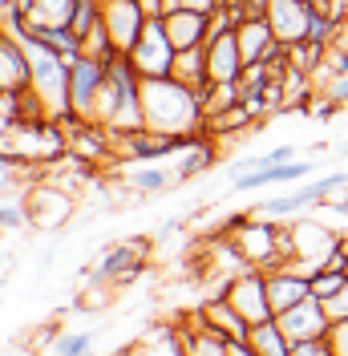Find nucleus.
Masks as SVG:
<instances>
[{"instance_id":"1","label":"nucleus","mask_w":348,"mask_h":356,"mask_svg":"<svg viewBox=\"0 0 348 356\" xmlns=\"http://www.w3.org/2000/svg\"><path fill=\"white\" fill-rule=\"evenodd\" d=\"M142 113L146 130L171 138H203L207 134V97L182 86L178 77H150L142 81Z\"/></svg>"},{"instance_id":"2","label":"nucleus","mask_w":348,"mask_h":356,"mask_svg":"<svg viewBox=\"0 0 348 356\" xmlns=\"http://www.w3.org/2000/svg\"><path fill=\"white\" fill-rule=\"evenodd\" d=\"M235 247H239V255L247 259V267H263V271H271V267L287 264V227H276V219H267V215H247V219H235Z\"/></svg>"},{"instance_id":"3","label":"nucleus","mask_w":348,"mask_h":356,"mask_svg":"<svg viewBox=\"0 0 348 356\" xmlns=\"http://www.w3.org/2000/svg\"><path fill=\"white\" fill-rule=\"evenodd\" d=\"M336 247H340V235L324 219H316V215H304V219H296L287 227V264H296L308 275L320 271Z\"/></svg>"},{"instance_id":"4","label":"nucleus","mask_w":348,"mask_h":356,"mask_svg":"<svg viewBox=\"0 0 348 356\" xmlns=\"http://www.w3.org/2000/svg\"><path fill=\"white\" fill-rule=\"evenodd\" d=\"M109 77V61L93 57L81 49V57L69 61V118L77 122H93V110H97V97L106 89Z\"/></svg>"},{"instance_id":"5","label":"nucleus","mask_w":348,"mask_h":356,"mask_svg":"<svg viewBox=\"0 0 348 356\" xmlns=\"http://www.w3.org/2000/svg\"><path fill=\"white\" fill-rule=\"evenodd\" d=\"M348 186V170H332L324 178H312L304 186H296V191H287V195H276V199H267L263 207H251L255 215H267V219H292V215H300V211H312V207H320L324 199H332L336 191H345Z\"/></svg>"},{"instance_id":"6","label":"nucleus","mask_w":348,"mask_h":356,"mask_svg":"<svg viewBox=\"0 0 348 356\" xmlns=\"http://www.w3.org/2000/svg\"><path fill=\"white\" fill-rule=\"evenodd\" d=\"M219 296H227L231 300V308L239 312L247 324H260V320H271L276 312H271V300H267V275H263V267H243L235 271Z\"/></svg>"},{"instance_id":"7","label":"nucleus","mask_w":348,"mask_h":356,"mask_svg":"<svg viewBox=\"0 0 348 356\" xmlns=\"http://www.w3.org/2000/svg\"><path fill=\"white\" fill-rule=\"evenodd\" d=\"M24 202H29V219L33 227H41V231H61L69 219H73V195H69L61 182H53V178H45V182H33L29 191H24Z\"/></svg>"},{"instance_id":"8","label":"nucleus","mask_w":348,"mask_h":356,"mask_svg":"<svg viewBox=\"0 0 348 356\" xmlns=\"http://www.w3.org/2000/svg\"><path fill=\"white\" fill-rule=\"evenodd\" d=\"M130 65L150 81V77H171L174 73V57H178V49L171 44V37H166V29H162V21H146V29H142V37H138V44H134L130 53Z\"/></svg>"},{"instance_id":"9","label":"nucleus","mask_w":348,"mask_h":356,"mask_svg":"<svg viewBox=\"0 0 348 356\" xmlns=\"http://www.w3.org/2000/svg\"><path fill=\"white\" fill-rule=\"evenodd\" d=\"M203 53H207V77H211V86H235L243 77V69H247L235 29H211Z\"/></svg>"},{"instance_id":"10","label":"nucleus","mask_w":348,"mask_h":356,"mask_svg":"<svg viewBox=\"0 0 348 356\" xmlns=\"http://www.w3.org/2000/svg\"><path fill=\"white\" fill-rule=\"evenodd\" d=\"M146 13H142V4L138 0H102V24H106L109 41L118 53H130L138 37H142V29H146Z\"/></svg>"},{"instance_id":"11","label":"nucleus","mask_w":348,"mask_h":356,"mask_svg":"<svg viewBox=\"0 0 348 356\" xmlns=\"http://www.w3.org/2000/svg\"><path fill=\"white\" fill-rule=\"evenodd\" d=\"M312 17H316V4H308V0H267V24L280 44L308 41Z\"/></svg>"},{"instance_id":"12","label":"nucleus","mask_w":348,"mask_h":356,"mask_svg":"<svg viewBox=\"0 0 348 356\" xmlns=\"http://www.w3.org/2000/svg\"><path fill=\"white\" fill-rule=\"evenodd\" d=\"M263 275H267V300H271V312L276 316L287 308H296L300 300L312 296V275L300 271L296 264H280V267H271V271H263Z\"/></svg>"},{"instance_id":"13","label":"nucleus","mask_w":348,"mask_h":356,"mask_svg":"<svg viewBox=\"0 0 348 356\" xmlns=\"http://www.w3.org/2000/svg\"><path fill=\"white\" fill-rule=\"evenodd\" d=\"M276 320H280V328L287 332V340H312V336L332 332V316H328L324 300H316V296H308V300H300L296 308L280 312Z\"/></svg>"},{"instance_id":"14","label":"nucleus","mask_w":348,"mask_h":356,"mask_svg":"<svg viewBox=\"0 0 348 356\" xmlns=\"http://www.w3.org/2000/svg\"><path fill=\"white\" fill-rule=\"evenodd\" d=\"M0 89L8 93H29L33 89V61L21 37L0 33Z\"/></svg>"},{"instance_id":"15","label":"nucleus","mask_w":348,"mask_h":356,"mask_svg":"<svg viewBox=\"0 0 348 356\" xmlns=\"http://www.w3.org/2000/svg\"><path fill=\"white\" fill-rule=\"evenodd\" d=\"M162 29H166V37L178 53H187V49H203L207 37H211V17L207 13H195V8H171L166 17H162Z\"/></svg>"},{"instance_id":"16","label":"nucleus","mask_w":348,"mask_h":356,"mask_svg":"<svg viewBox=\"0 0 348 356\" xmlns=\"http://www.w3.org/2000/svg\"><path fill=\"white\" fill-rule=\"evenodd\" d=\"M235 37H239V49H243V61L247 65H255V61H271V57H280L283 44L276 41V33H271V24L267 17H247V21L235 24Z\"/></svg>"},{"instance_id":"17","label":"nucleus","mask_w":348,"mask_h":356,"mask_svg":"<svg viewBox=\"0 0 348 356\" xmlns=\"http://www.w3.org/2000/svg\"><path fill=\"white\" fill-rule=\"evenodd\" d=\"M195 316L203 320V324L219 328V332L227 336V340H247V336H251V324H247L239 312L231 308V300H227V296H215V300H207V304H203Z\"/></svg>"},{"instance_id":"18","label":"nucleus","mask_w":348,"mask_h":356,"mask_svg":"<svg viewBox=\"0 0 348 356\" xmlns=\"http://www.w3.org/2000/svg\"><path fill=\"white\" fill-rule=\"evenodd\" d=\"M142 239H134V243H122V247H109L106 255L97 259V280H130L134 271H138V264H142V251L146 247H138Z\"/></svg>"},{"instance_id":"19","label":"nucleus","mask_w":348,"mask_h":356,"mask_svg":"<svg viewBox=\"0 0 348 356\" xmlns=\"http://www.w3.org/2000/svg\"><path fill=\"white\" fill-rule=\"evenodd\" d=\"M77 0H24V17L37 29H73Z\"/></svg>"},{"instance_id":"20","label":"nucleus","mask_w":348,"mask_h":356,"mask_svg":"<svg viewBox=\"0 0 348 356\" xmlns=\"http://www.w3.org/2000/svg\"><path fill=\"white\" fill-rule=\"evenodd\" d=\"M130 353H138V356H182L187 353V332H178L174 324H158V328H150V332L134 344Z\"/></svg>"},{"instance_id":"21","label":"nucleus","mask_w":348,"mask_h":356,"mask_svg":"<svg viewBox=\"0 0 348 356\" xmlns=\"http://www.w3.org/2000/svg\"><path fill=\"white\" fill-rule=\"evenodd\" d=\"M247 340H251V353L255 356H292V340H287V332L280 328L276 316L251 324V336Z\"/></svg>"},{"instance_id":"22","label":"nucleus","mask_w":348,"mask_h":356,"mask_svg":"<svg viewBox=\"0 0 348 356\" xmlns=\"http://www.w3.org/2000/svg\"><path fill=\"white\" fill-rule=\"evenodd\" d=\"M171 77H178L182 86L198 89V93L207 97V89H211V77H207V53H203V49H187V53H178V57H174V73Z\"/></svg>"},{"instance_id":"23","label":"nucleus","mask_w":348,"mask_h":356,"mask_svg":"<svg viewBox=\"0 0 348 356\" xmlns=\"http://www.w3.org/2000/svg\"><path fill=\"white\" fill-rule=\"evenodd\" d=\"M187 356H227V336L195 316V328L187 332Z\"/></svg>"},{"instance_id":"24","label":"nucleus","mask_w":348,"mask_h":356,"mask_svg":"<svg viewBox=\"0 0 348 356\" xmlns=\"http://www.w3.org/2000/svg\"><path fill=\"white\" fill-rule=\"evenodd\" d=\"M130 186L138 195H158V191H166L171 186V175L158 166V162H138L130 170Z\"/></svg>"},{"instance_id":"25","label":"nucleus","mask_w":348,"mask_h":356,"mask_svg":"<svg viewBox=\"0 0 348 356\" xmlns=\"http://www.w3.org/2000/svg\"><path fill=\"white\" fill-rule=\"evenodd\" d=\"M211 162H215V146H211V142H203V138H195V142L187 146V162L178 166V178L203 175V170H211Z\"/></svg>"},{"instance_id":"26","label":"nucleus","mask_w":348,"mask_h":356,"mask_svg":"<svg viewBox=\"0 0 348 356\" xmlns=\"http://www.w3.org/2000/svg\"><path fill=\"white\" fill-rule=\"evenodd\" d=\"M340 29H345V21H340V17H332V13H324V8H316L312 29H308V41L320 44V49H332V41L340 37Z\"/></svg>"},{"instance_id":"27","label":"nucleus","mask_w":348,"mask_h":356,"mask_svg":"<svg viewBox=\"0 0 348 356\" xmlns=\"http://www.w3.org/2000/svg\"><path fill=\"white\" fill-rule=\"evenodd\" d=\"M29 202L24 199H13V195H4L0 202V227H4V235H13V231H24L29 227Z\"/></svg>"},{"instance_id":"28","label":"nucleus","mask_w":348,"mask_h":356,"mask_svg":"<svg viewBox=\"0 0 348 356\" xmlns=\"http://www.w3.org/2000/svg\"><path fill=\"white\" fill-rule=\"evenodd\" d=\"M345 284H348V275L340 267H320V271H312V296H316V300H332Z\"/></svg>"},{"instance_id":"29","label":"nucleus","mask_w":348,"mask_h":356,"mask_svg":"<svg viewBox=\"0 0 348 356\" xmlns=\"http://www.w3.org/2000/svg\"><path fill=\"white\" fill-rule=\"evenodd\" d=\"M89 348H93V332H65L49 344V353H57V356H81Z\"/></svg>"},{"instance_id":"30","label":"nucleus","mask_w":348,"mask_h":356,"mask_svg":"<svg viewBox=\"0 0 348 356\" xmlns=\"http://www.w3.org/2000/svg\"><path fill=\"white\" fill-rule=\"evenodd\" d=\"M324 97L336 106H348V73H332L324 81Z\"/></svg>"},{"instance_id":"31","label":"nucleus","mask_w":348,"mask_h":356,"mask_svg":"<svg viewBox=\"0 0 348 356\" xmlns=\"http://www.w3.org/2000/svg\"><path fill=\"white\" fill-rule=\"evenodd\" d=\"M324 308H328V316H332V324H340V320H348V284L332 300H324Z\"/></svg>"},{"instance_id":"32","label":"nucleus","mask_w":348,"mask_h":356,"mask_svg":"<svg viewBox=\"0 0 348 356\" xmlns=\"http://www.w3.org/2000/svg\"><path fill=\"white\" fill-rule=\"evenodd\" d=\"M328 340H332V353H336V356H348V320H340V324H332V332H328Z\"/></svg>"},{"instance_id":"33","label":"nucleus","mask_w":348,"mask_h":356,"mask_svg":"<svg viewBox=\"0 0 348 356\" xmlns=\"http://www.w3.org/2000/svg\"><path fill=\"white\" fill-rule=\"evenodd\" d=\"M138 4H142V13H146L150 21H162V17L171 13V4H166V0H138Z\"/></svg>"},{"instance_id":"34","label":"nucleus","mask_w":348,"mask_h":356,"mask_svg":"<svg viewBox=\"0 0 348 356\" xmlns=\"http://www.w3.org/2000/svg\"><path fill=\"white\" fill-rule=\"evenodd\" d=\"M308 4H316V8H328V4H332V0H308Z\"/></svg>"},{"instance_id":"35","label":"nucleus","mask_w":348,"mask_h":356,"mask_svg":"<svg viewBox=\"0 0 348 356\" xmlns=\"http://www.w3.org/2000/svg\"><path fill=\"white\" fill-rule=\"evenodd\" d=\"M340 158H348V138H345V142H340Z\"/></svg>"},{"instance_id":"36","label":"nucleus","mask_w":348,"mask_h":356,"mask_svg":"<svg viewBox=\"0 0 348 356\" xmlns=\"http://www.w3.org/2000/svg\"><path fill=\"white\" fill-rule=\"evenodd\" d=\"M345 275H348V255H345Z\"/></svg>"}]
</instances>
